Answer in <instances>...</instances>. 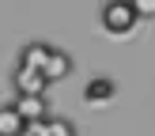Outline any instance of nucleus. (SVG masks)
<instances>
[{
	"label": "nucleus",
	"instance_id": "20e7f679",
	"mask_svg": "<svg viewBox=\"0 0 155 136\" xmlns=\"http://www.w3.org/2000/svg\"><path fill=\"white\" fill-rule=\"evenodd\" d=\"M53 49H57V45H45V42H27V45L19 49V64H27V68H38V72H42V68L49 64Z\"/></svg>",
	"mask_w": 155,
	"mask_h": 136
},
{
	"label": "nucleus",
	"instance_id": "39448f33",
	"mask_svg": "<svg viewBox=\"0 0 155 136\" xmlns=\"http://www.w3.org/2000/svg\"><path fill=\"white\" fill-rule=\"evenodd\" d=\"M27 125H30V121L19 113V106H15V102H8L4 110H0V136H23V132H27Z\"/></svg>",
	"mask_w": 155,
	"mask_h": 136
},
{
	"label": "nucleus",
	"instance_id": "f257e3e1",
	"mask_svg": "<svg viewBox=\"0 0 155 136\" xmlns=\"http://www.w3.org/2000/svg\"><path fill=\"white\" fill-rule=\"evenodd\" d=\"M98 23H102L106 34H129V30L140 23V15H136L133 0H102V8H98Z\"/></svg>",
	"mask_w": 155,
	"mask_h": 136
},
{
	"label": "nucleus",
	"instance_id": "0eeeda50",
	"mask_svg": "<svg viewBox=\"0 0 155 136\" xmlns=\"http://www.w3.org/2000/svg\"><path fill=\"white\" fill-rule=\"evenodd\" d=\"M114 95H117V83H114L110 76H95V79L83 87V98H87V102H110Z\"/></svg>",
	"mask_w": 155,
	"mask_h": 136
},
{
	"label": "nucleus",
	"instance_id": "1a4fd4ad",
	"mask_svg": "<svg viewBox=\"0 0 155 136\" xmlns=\"http://www.w3.org/2000/svg\"><path fill=\"white\" fill-rule=\"evenodd\" d=\"M133 8H136V15H140V23L155 19V0H133Z\"/></svg>",
	"mask_w": 155,
	"mask_h": 136
},
{
	"label": "nucleus",
	"instance_id": "f03ea898",
	"mask_svg": "<svg viewBox=\"0 0 155 136\" xmlns=\"http://www.w3.org/2000/svg\"><path fill=\"white\" fill-rule=\"evenodd\" d=\"M12 87H15V95H45L53 83L45 79V72H38V68L15 64L12 68Z\"/></svg>",
	"mask_w": 155,
	"mask_h": 136
},
{
	"label": "nucleus",
	"instance_id": "9d476101",
	"mask_svg": "<svg viewBox=\"0 0 155 136\" xmlns=\"http://www.w3.org/2000/svg\"><path fill=\"white\" fill-rule=\"evenodd\" d=\"M23 136H38V132H30V128H27V132H23Z\"/></svg>",
	"mask_w": 155,
	"mask_h": 136
},
{
	"label": "nucleus",
	"instance_id": "423d86ee",
	"mask_svg": "<svg viewBox=\"0 0 155 136\" xmlns=\"http://www.w3.org/2000/svg\"><path fill=\"white\" fill-rule=\"evenodd\" d=\"M42 72H45V79H49V83H61V79H68V76H72V53H68V49H53L49 64H45Z\"/></svg>",
	"mask_w": 155,
	"mask_h": 136
},
{
	"label": "nucleus",
	"instance_id": "6e6552de",
	"mask_svg": "<svg viewBox=\"0 0 155 136\" xmlns=\"http://www.w3.org/2000/svg\"><path fill=\"white\" fill-rule=\"evenodd\" d=\"M45 136H80V132H76V125L68 117H57V113H53V117L45 121Z\"/></svg>",
	"mask_w": 155,
	"mask_h": 136
},
{
	"label": "nucleus",
	"instance_id": "7ed1b4c3",
	"mask_svg": "<svg viewBox=\"0 0 155 136\" xmlns=\"http://www.w3.org/2000/svg\"><path fill=\"white\" fill-rule=\"evenodd\" d=\"M15 106H19V113H23L27 121H45V117L53 113L45 95H15Z\"/></svg>",
	"mask_w": 155,
	"mask_h": 136
}]
</instances>
